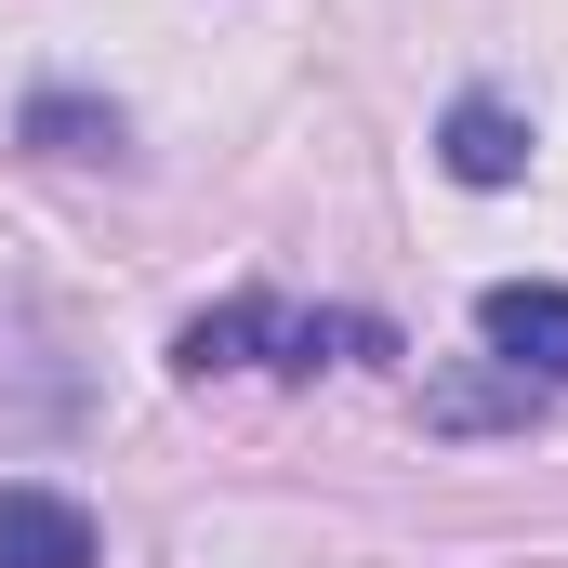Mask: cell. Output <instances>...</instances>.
<instances>
[{"label": "cell", "mask_w": 568, "mask_h": 568, "mask_svg": "<svg viewBox=\"0 0 568 568\" xmlns=\"http://www.w3.org/2000/svg\"><path fill=\"white\" fill-rule=\"evenodd\" d=\"M476 344H489L516 384H568V291H556V278H503V291H476Z\"/></svg>", "instance_id": "6da1fadb"}, {"label": "cell", "mask_w": 568, "mask_h": 568, "mask_svg": "<svg viewBox=\"0 0 568 568\" xmlns=\"http://www.w3.org/2000/svg\"><path fill=\"white\" fill-rule=\"evenodd\" d=\"M436 159H449V185H516V172H529V120H516L503 93H449Z\"/></svg>", "instance_id": "7a4b0ae2"}, {"label": "cell", "mask_w": 568, "mask_h": 568, "mask_svg": "<svg viewBox=\"0 0 568 568\" xmlns=\"http://www.w3.org/2000/svg\"><path fill=\"white\" fill-rule=\"evenodd\" d=\"M0 568H93V516L67 489H0Z\"/></svg>", "instance_id": "3957f363"}, {"label": "cell", "mask_w": 568, "mask_h": 568, "mask_svg": "<svg viewBox=\"0 0 568 568\" xmlns=\"http://www.w3.org/2000/svg\"><path fill=\"white\" fill-rule=\"evenodd\" d=\"M252 357H278V304H265V291H239V304L185 317V344H172V371H185V384H212V371H252Z\"/></svg>", "instance_id": "277c9868"}, {"label": "cell", "mask_w": 568, "mask_h": 568, "mask_svg": "<svg viewBox=\"0 0 568 568\" xmlns=\"http://www.w3.org/2000/svg\"><path fill=\"white\" fill-rule=\"evenodd\" d=\"M27 145H40V159H93V145H120V106H93V93H40V106H27Z\"/></svg>", "instance_id": "5b68a950"}, {"label": "cell", "mask_w": 568, "mask_h": 568, "mask_svg": "<svg viewBox=\"0 0 568 568\" xmlns=\"http://www.w3.org/2000/svg\"><path fill=\"white\" fill-rule=\"evenodd\" d=\"M424 424H449V436H476V424H529V384H436Z\"/></svg>", "instance_id": "8992f818"}]
</instances>
